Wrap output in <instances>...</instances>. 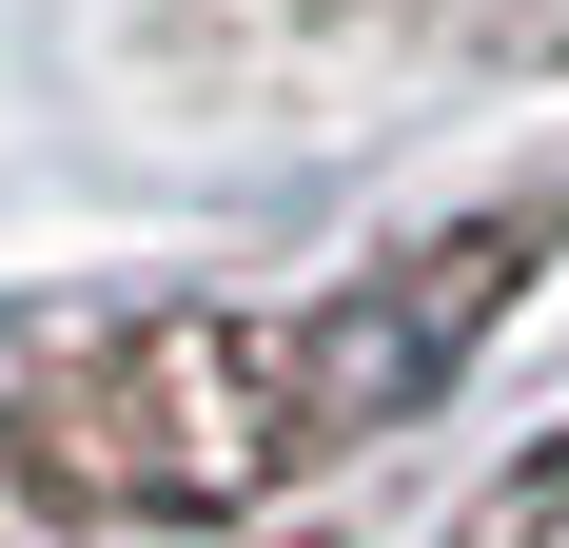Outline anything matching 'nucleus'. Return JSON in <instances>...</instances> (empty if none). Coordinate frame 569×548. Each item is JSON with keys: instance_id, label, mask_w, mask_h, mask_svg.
Instances as JSON below:
<instances>
[{"instance_id": "obj_1", "label": "nucleus", "mask_w": 569, "mask_h": 548, "mask_svg": "<svg viewBox=\"0 0 569 548\" xmlns=\"http://www.w3.org/2000/svg\"><path fill=\"white\" fill-rule=\"evenodd\" d=\"M295 432L315 412L276 392L256 333H118L99 373H59L20 412V470L40 490H118V509H197V490H256Z\"/></svg>"}, {"instance_id": "obj_2", "label": "nucleus", "mask_w": 569, "mask_h": 548, "mask_svg": "<svg viewBox=\"0 0 569 548\" xmlns=\"http://www.w3.org/2000/svg\"><path fill=\"white\" fill-rule=\"evenodd\" d=\"M511 274H530V235H452V255H412V294H353V314H315V333H295V412H315V432H353V412H412V392L452 373L471 333L511 314Z\"/></svg>"}]
</instances>
